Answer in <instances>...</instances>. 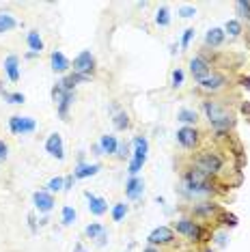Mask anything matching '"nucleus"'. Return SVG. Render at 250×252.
<instances>
[{"instance_id":"f257e3e1","label":"nucleus","mask_w":250,"mask_h":252,"mask_svg":"<svg viewBox=\"0 0 250 252\" xmlns=\"http://www.w3.org/2000/svg\"><path fill=\"white\" fill-rule=\"evenodd\" d=\"M179 190L186 199H207L216 192L214 179L209 175L200 173L199 168H194L192 164L181 173V188Z\"/></svg>"},{"instance_id":"f03ea898","label":"nucleus","mask_w":250,"mask_h":252,"mask_svg":"<svg viewBox=\"0 0 250 252\" xmlns=\"http://www.w3.org/2000/svg\"><path fill=\"white\" fill-rule=\"evenodd\" d=\"M203 112L216 134H229V129L235 127V112L218 100H205Z\"/></svg>"},{"instance_id":"7ed1b4c3","label":"nucleus","mask_w":250,"mask_h":252,"mask_svg":"<svg viewBox=\"0 0 250 252\" xmlns=\"http://www.w3.org/2000/svg\"><path fill=\"white\" fill-rule=\"evenodd\" d=\"M225 155H222L220 151L216 149H205V151H199L197 155L192 157V166L199 168L200 173L209 175V177H216V175L222 173V168H225Z\"/></svg>"},{"instance_id":"20e7f679","label":"nucleus","mask_w":250,"mask_h":252,"mask_svg":"<svg viewBox=\"0 0 250 252\" xmlns=\"http://www.w3.org/2000/svg\"><path fill=\"white\" fill-rule=\"evenodd\" d=\"M134 151H132V162H129V177H138V173L143 171L147 162V153H149V142L145 136H136L132 140Z\"/></svg>"},{"instance_id":"39448f33","label":"nucleus","mask_w":250,"mask_h":252,"mask_svg":"<svg viewBox=\"0 0 250 252\" xmlns=\"http://www.w3.org/2000/svg\"><path fill=\"white\" fill-rule=\"evenodd\" d=\"M173 231L183 235L188 242H203V237H205V228L200 227L194 218H179V220L175 222V228H173Z\"/></svg>"},{"instance_id":"423d86ee","label":"nucleus","mask_w":250,"mask_h":252,"mask_svg":"<svg viewBox=\"0 0 250 252\" xmlns=\"http://www.w3.org/2000/svg\"><path fill=\"white\" fill-rule=\"evenodd\" d=\"M52 100L56 103V110H58V117L63 121L69 119V108L74 106V100H75V91H65L61 84L56 82V86L52 89Z\"/></svg>"},{"instance_id":"0eeeda50","label":"nucleus","mask_w":250,"mask_h":252,"mask_svg":"<svg viewBox=\"0 0 250 252\" xmlns=\"http://www.w3.org/2000/svg\"><path fill=\"white\" fill-rule=\"evenodd\" d=\"M192 218L194 220H216V218L222 213L220 205H216V202H209V201H200L197 205H192Z\"/></svg>"},{"instance_id":"6e6552de","label":"nucleus","mask_w":250,"mask_h":252,"mask_svg":"<svg viewBox=\"0 0 250 252\" xmlns=\"http://www.w3.org/2000/svg\"><path fill=\"white\" fill-rule=\"evenodd\" d=\"M226 84H229V80H226L225 74H218V71H211V76H207L205 80L199 82V89L203 93H220L222 89H226Z\"/></svg>"},{"instance_id":"1a4fd4ad","label":"nucleus","mask_w":250,"mask_h":252,"mask_svg":"<svg viewBox=\"0 0 250 252\" xmlns=\"http://www.w3.org/2000/svg\"><path fill=\"white\" fill-rule=\"evenodd\" d=\"M95 71V56L91 50H82L78 56L74 58V74H82V76H93Z\"/></svg>"},{"instance_id":"9d476101","label":"nucleus","mask_w":250,"mask_h":252,"mask_svg":"<svg viewBox=\"0 0 250 252\" xmlns=\"http://www.w3.org/2000/svg\"><path fill=\"white\" fill-rule=\"evenodd\" d=\"M175 138H177V142L183 147V149L192 151V149H197V147H199L200 134H199V129H197V127H186V125H183V127H179V129H177Z\"/></svg>"},{"instance_id":"9b49d317","label":"nucleus","mask_w":250,"mask_h":252,"mask_svg":"<svg viewBox=\"0 0 250 252\" xmlns=\"http://www.w3.org/2000/svg\"><path fill=\"white\" fill-rule=\"evenodd\" d=\"M9 129H11V134L26 136L37 129V123H35V119H30V117H18V114H13V117L9 119Z\"/></svg>"},{"instance_id":"f8f14e48","label":"nucleus","mask_w":250,"mask_h":252,"mask_svg":"<svg viewBox=\"0 0 250 252\" xmlns=\"http://www.w3.org/2000/svg\"><path fill=\"white\" fill-rule=\"evenodd\" d=\"M147 242H149V246H171L175 242V231L171 227H157L149 233Z\"/></svg>"},{"instance_id":"ddd939ff","label":"nucleus","mask_w":250,"mask_h":252,"mask_svg":"<svg viewBox=\"0 0 250 252\" xmlns=\"http://www.w3.org/2000/svg\"><path fill=\"white\" fill-rule=\"evenodd\" d=\"M190 74H192V78L197 82L205 80L207 76H211V63L205 56H194L190 61Z\"/></svg>"},{"instance_id":"4468645a","label":"nucleus","mask_w":250,"mask_h":252,"mask_svg":"<svg viewBox=\"0 0 250 252\" xmlns=\"http://www.w3.org/2000/svg\"><path fill=\"white\" fill-rule=\"evenodd\" d=\"M32 202H35V209L39 213H50L54 207V194H50L48 190H39L32 194Z\"/></svg>"},{"instance_id":"2eb2a0df","label":"nucleus","mask_w":250,"mask_h":252,"mask_svg":"<svg viewBox=\"0 0 250 252\" xmlns=\"http://www.w3.org/2000/svg\"><path fill=\"white\" fill-rule=\"evenodd\" d=\"M125 196L127 201H140L145 196V181L140 177H129L125 183Z\"/></svg>"},{"instance_id":"dca6fc26","label":"nucleus","mask_w":250,"mask_h":252,"mask_svg":"<svg viewBox=\"0 0 250 252\" xmlns=\"http://www.w3.org/2000/svg\"><path fill=\"white\" fill-rule=\"evenodd\" d=\"M46 151L50 153L52 157H56V160H65V147H63V138L61 134H50L46 140Z\"/></svg>"},{"instance_id":"f3484780","label":"nucleus","mask_w":250,"mask_h":252,"mask_svg":"<svg viewBox=\"0 0 250 252\" xmlns=\"http://www.w3.org/2000/svg\"><path fill=\"white\" fill-rule=\"evenodd\" d=\"M86 201H89V211L93 213V216L101 218L104 213H108V202L106 199H101V196H95L93 192H84Z\"/></svg>"},{"instance_id":"a211bd4d","label":"nucleus","mask_w":250,"mask_h":252,"mask_svg":"<svg viewBox=\"0 0 250 252\" xmlns=\"http://www.w3.org/2000/svg\"><path fill=\"white\" fill-rule=\"evenodd\" d=\"M50 63H52V71H54V74H67L69 67H72L69 58L65 56L61 50H54L50 54Z\"/></svg>"},{"instance_id":"6ab92c4d","label":"nucleus","mask_w":250,"mask_h":252,"mask_svg":"<svg viewBox=\"0 0 250 252\" xmlns=\"http://www.w3.org/2000/svg\"><path fill=\"white\" fill-rule=\"evenodd\" d=\"M4 74H7V78L11 82L20 80V58L15 56V54H9V56L4 58Z\"/></svg>"},{"instance_id":"aec40b11","label":"nucleus","mask_w":250,"mask_h":252,"mask_svg":"<svg viewBox=\"0 0 250 252\" xmlns=\"http://www.w3.org/2000/svg\"><path fill=\"white\" fill-rule=\"evenodd\" d=\"M100 164H86V162H80L78 166H75V171H74V177L75 179H89V177H93V175L100 173Z\"/></svg>"},{"instance_id":"412c9836","label":"nucleus","mask_w":250,"mask_h":252,"mask_svg":"<svg viewBox=\"0 0 250 252\" xmlns=\"http://www.w3.org/2000/svg\"><path fill=\"white\" fill-rule=\"evenodd\" d=\"M117 147H119L117 136H112V134H104V136L100 138L101 155H115V153H117Z\"/></svg>"},{"instance_id":"4be33fe9","label":"nucleus","mask_w":250,"mask_h":252,"mask_svg":"<svg viewBox=\"0 0 250 252\" xmlns=\"http://www.w3.org/2000/svg\"><path fill=\"white\" fill-rule=\"evenodd\" d=\"M226 39V32L225 28H211L207 35H205V46L207 48H220Z\"/></svg>"},{"instance_id":"5701e85b","label":"nucleus","mask_w":250,"mask_h":252,"mask_svg":"<svg viewBox=\"0 0 250 252\" xmlns=\"http://www.w3.org/2000/svg\"><path fill=\"white\" fill-rule=\"evenodd\" d=\"M89 80H91L89 76H82V74H67L61 82H58V84H61L65 91H74L78 84H82V82H89Z\"/></svg>"},{"instance_id":"b1692460","label":"nucleus","mask_w":250,"mask_h":252,"mask_svg":"<svg viewBox=\"0 0 250 252\" xmlns=\"http://www.w3.org/2000/svg\"><path fill=\"white\" fill-rule=\"evenodd\" d=\"M177 121L183 123L186 127H194L197 121H199V112L192 110V108H181V110L177 112Z\"/></svg>"},{"instance_id":"393cba45","label":"nucleus","mask_w":250,"mask_h":252,"mask_svg":"<svg viewBox=\"0 0 250 252\" xmlns=\"http://www.w3.org/2000/svg\"><path fill=\"white\" fill-rule=\"evenodd\" d=\"M26 43H28V48H30L32 54H41V50H43V39H41V35L37 30H30L28 35H26Z\"/></svg>"},{"instance_id":"a878e982","label":"nucleus","mask_w":250,"mask_h":252,"mask_svg":"<svg viewBox=\"0 0 250 252\" xmlns=\"http://www.w3.org/2000/svg\"><path fill=\"white\" fill-rule=\"evenodd\" d=\"M112 123H115V127L119 129V131H125L132 125V121H129V114L125 112V110H119L117 114H115V119H112Z\"/></svg>"},{"instance_id":"bb28decb","label":"nucleus","mask_w":250,"mask_h":252,"mask_svg":"<svg viewBox=\"0 0 250 252\" xmlns=\"http://www.w3.org/2000/svg\"><path fill=\"white\" fill-rule=\"evenodd\" d=\"M15 26H18V20H15L13 15L11 13H0V35H2V32L13 30Z\"/></svg>"},{"instance_id":"cd10ccee","label":"nucleus","mask_w":250,"mask_h":252,"mask_svg":"<svg viewBox=\"0 0 250 252\" xmlns=\"http://www.w3.org/2000/svg\"><path fill=\"white\" fill-rule=\"evenodd\" d=\"M129 207L125 205V202H117V205H112V220L115 222H123L125 216H127Z\"/></svg>"},{"instance_id":"c85d7f7f","label":"nucleus","mask_w":250,"mask_h":252,"mask_svg":"<svg viewBox=\"0 0 250 252\" xmlns=\"http://www.w3.org/2000/svg\"><path fill=\"white\" fill-rule=\"evenodd\" d=\"M104 231H106V228L101 227L100 222H91L89 227L84 228V235H86V237H89V239H97V237H100V235L104 233Z\"/></svg>"},{"instance_id":"c756f323","label":"nucleus","mask_w":250,"mask_h":252,"mask_svg":"<svg viewBox=\"0 0 250 252\" xmlns=\"http://www.w3.org/2000/svg\"><path fill=\"white\" fill-rule=\"evenodd\" d=\"M225 32L231 37H240L242 35V22L240 20H229L225 24Z\"/></svg>"},{"instance_id":"7c9ffc66","label":"nucleus","mask_w":250,"mask_h":252,"mask_svg":"<svg viewBox=\"0 0 250 252\" xmlns=\"http://www.w3.org/2000/svg\"><path fill=\"white\" fill-rule=\"evenodd\" d=\"M0 95H2L9 103H24L26 101V97L22 95V93H9V91H4L2 86H0Z\"/></svg>"},{"instance_id":"2f4dec72","label":"nucleus","mask_w":250,"mask_h":252,"mask_svg":"<svg viewBox=\"0 0 250 252\" xmlns=\"http://www.w3.org/2000/svg\"><path fill=\"white\" fill-rule=\"evenodd\" d=\"M155 24H157V26H168V24H171V13H168L166 7H160V9H157V13H155Z\"/></svg>"},{"instance_id":"473e14b6","label":"nucleus","mask_w":250,"mask_h":252,"mask_svg":"<svg viewBox=\"0 0 250 252\" xmlns=\"http://www.w3.org/2000/svg\"><path fill=\"white\" fill-rule=\"evenodd\" d=\"M61 220H63L65 227L74 224V220H75V209H74V207H69V205H65V207H63V211H61Z\"/></svg>"},{"instance_id":"72a5a7b5","label":"nucleus","mask_w":250,"mask_h":252,"mask_svg":"<svg viewBox=\"0 0 250 252\" xmlns=\"http://www.w3.org/2000/svg\"><path fill=\"white\" fill-rule=\"evenodd\" d=\"M63 185H65V179L63 177H52L50 181H48V192H50V194H54V192H63Z\"/></svg>"},{"instance_id":"f704fd0d","label":"nucleus","mask_w":250,"mask_h":252,"mask_svg":"<svg viewBox=\"0 0 250 252\" xmlns=\"http://www.w3.org/2000/svg\"><path fill=\"white\" fill-rule=\"evenodd\" d=\"M235 9H237V15H242V18L250 20V0H237Z\"/></svg>"},{"instance_id":"c9c22d12","label":"nucleus","mask_w":250,"mask_h":252,"mask_svg":"<svg viewBox=\"0 0 250 252\" xmlns=\"http://www.w3.org/2000/svg\"><path fill=\"white\" fill-rule=\"evenodd\" d=\"M194 39V28H186L183 30V35H181V48L183 50H188V46H190V41Z\"/></svg>"},{"instance_id":"e433bc0d","label":"nucleus","mask_w":250,"mask_h":252,"mask_svg":"<svg viewBox=\"0 0 250 252\" xmlns=\"http://www.w3.org/2000/svg\"><path fill=\"white\" fill-rule=\"evenodd\" d=\"M115 155L119 157V160H125V157H129V145H127V142H119Z\"/></svg>"},{"instance_id":"4c0bfd02","label":"nucleus","mask_w":250,"mask_h":252,"mask_svg":"<svg viewBox=\"0 0 250 252\" xmlns=\"http://www.w3.org/2000/svg\"><path fill=\"white\" fill-rule=\"evenodd\" d=\"M179 15H181V18H194V15H197V9H194V7H188V4H183V7L179 9Z\"/></svg>"},{"instance_id":"58836bf2","label":"nucleus","mask_w":250,"mask_h":252,"mask_svg":"<svg viewBox=\"0 0 250 252\" xmlns=\"http://www.w3.org/2000/svg\"><path fill=\"white\" fill-rule=\"evenodd\" d=\"M181 84H183V71L175 69V71H173V86L177 89V86H181Z\"/></svg>"},{"instance_id":"ea45409f","label":"nucleus","mask_w":250,"mask_h":252,"mask_svg":"<svg viewBox=\"0 0 250 252\" xmlns=\"http://www.w3.org/2000/svg\"><path fill=\"white\" fill-rule=\"evenodd\" d=\"M222 220H225L222 224H226V227H235V224H237V218L231 216V213H225V216H222Z\"/></svg>"},{"instance_id":"a19ab883","label":"nucleus","mask_w":250,"mask_h":252,"mask_svg":"<svg viewBox=\"0 0 250 252\" xmlns=\"http://www.w3.org/2000/svg\"><path fill=\"white\" fill-rule=\"evenodd\" d=\"M74 175H69V177H65V185H63V192H69L72 190V185H74Z\"/></svg>"},{"instance_id":"79ce46f5","label":"nucleus","mask_w":250,"mask_h":252,"mask_svg":"<svg viewBox=\"0 0 250 252\" xmlns=\"http://www.w3.org/2000/svg\"><path fill=\"white\" fill-rule=\"evenodd\" d=\"M7 153H9L7 142H4V140H0V160H4V157H7Z\"/></svg>"},{"instance_id":"37998d69","label":"nucleus","mask_w":250,"mask_h":252,"mask_svg":"<svg viewBox=\"0 0 250 252\" xmlns=\"http://www.w3.org/2000/svg\"><path fill=\"white\" fill-rule=\"evenodd\" d=\"M106 239H108V231H104L100 237H97V246H106Z\"/></svg>"},{"instance_id":"c03bdc74","label":"nucleus","mask_w":250,"mask_h":252,"mask_svg":"<svg viewBox=\"0 0 250 252\" xmlns=\"http://www.w3.org/2000/svg\"><path fill=\"white\" fill-rule=\"evenodd\" d=\"M74 252H89V250H86V248H84V246H82V244H75V248H74Z\"/></svg>"},{"instance_id":"a18cd8bd","label":"nucleus","mask_w":250,"mask_h":252,"mask_svg":"<svg viewBox=\"0 0 250 252\" xmlns=\"http://www.w3.org/2000/svg\"><path fill=\"white\" fill-rule=\"evenodd\" d=\"M143 252H160V250H157V248H155V246H147V248H145Z\"/></svg>"},{"instance_id":"49530a36","label":"nucleus","mask_w":250,"mask_h":252,"mask_svg":"<svg viewBox=\"0 0 250 252\" xmlns=\"http://www.w3.org/2000/svg\"><path fill=\"white\" fill-rule=\"evenodd\" d=\"M242 82H244V86H246V89L250 91V76H248V78H244Z\"/></svg>"},{"instance_id":"de8ad7c7","label":"nucleus","mask_w":250,"mask_h":252,"mask_svg":"<svg viewBox=\"0 0 250 252\" xmlns=\"http://www.w3.org/2000/svg\"><path fill=\"white\" fill-rule=\"evenodd\" d=\"M205 252H211V250H205Z\"/></svg>"}]
</instances>
